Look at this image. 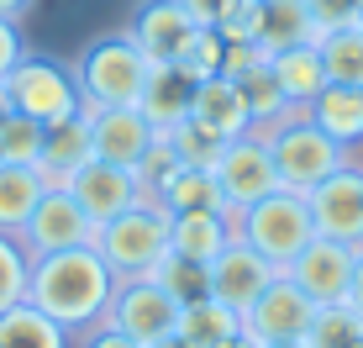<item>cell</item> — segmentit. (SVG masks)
I'll use <instances>...</instances> for the list:
<instances>
[{
	"label": "cell",
	"mask_w": 363,
	"mask_h": 348,
	"mask_svg": "<svg viewBox=\"0 0 363 348\" xmlns=\"http://www.w3.org/2000/svg\"><path fill=\"white\" fill-rule=\"evenodd\" d=\"M216 190L227 206H253L264 201L269 190H279V169H274V153H269V138H258V132H242V138H232L221 148L216 158Z\"/></svg>",
	"instance_id": "7"
},
{
	"label": "cell",
	"mask_w": 363,
	"mask_h": 348,
	"mask_svg": "<svg viewBox=\"0 0 363 348\" xmlns=\"http://www.w3.org/2000/svg\"><path fill=\"white\" fill-rule=\"evenodd\" d=\"M6 111H11V106H6V90H0V116H6Z\"/></svg>",
	"instance_id": "47"
},
{
	"label": "cell",
	"mask_w": 363,
	"mask_h": 348,
	"mask_svg": "<svg viewBox=\"0 0 363 348\" xmlns=\"http://www.w3.org/2000/svg\"><path fill=\"white\" fill-rule=\"evenodd\" d=\"M306 201H311L316 238H332V243H347V248L363 243V169L342 164L316 190H306Z\"/></svg>",
	"instance_id": "11"
},
{
	"label": "cell",
	"mask_w": 363,
	"mask_h": 348,
	"mask_svg": "<svg viewBox=\"0 0 363 348\" xmlns=\"http://www.w3.org/2000/svg\"><path fill=\"white\" fill-rule=\"evenodd\" d=\"M253 254H264L274 269H290V259L316 238V222H311V201L300 190H269L264 201H253L242 211V232H237Z\"/></svg>",
	"instance_id": "4"
},
{
	"label": "cell",
	"mask_w": 363,
	"mask_h": 348,
	"mask_svg": "<svg viewBox=\"0 0 363 348\" xmlns=\"http://www.w3.org/2000/svg\"><path fill=\"white\" fill-rule=\"evenodd\" d=\"M27 6H32V0H0V16H6V21H21V16H27Z\"/></svg>",
	"instance_id": "43"
},
{
	"label": "cell",
	"mask_w": 363,
	"mask_h": 348,
	"mask_svg": "<svg viewBox=\"0 0 363 348\" xmlns=\"http://www.w3.org/2000/svg\"><path fill=\"white\" fill-rule=\"evenodd\" d=\"M353 259H358V248L332 243V238H311V243L290 259V269H284V275H290L316 306H332V301H347V285H353Z\"/></svg>",
	"instance_id": "12"
},
{
	"label": "cell",
	"mask_w": 363,
	"mask_h": 348,
	"mask_svg": "<svg viewBox=\"0 0 363 348\" xmlns=\"http://www.w3.org/2000/svg\"><path fill=\"white\" fill-rule=\"evenodd\" d=\"M347 306L363 312V243H358V259H353V285H347Z\"/></svg>",
	"instance_id": "42"
},
{
	"label": "cell",
	"mask_w": 363,
	"mask_h": 348,
	"mask_svg": "<svg viewBox=\"0 0 363 348\" xmlns=\"http://www.w3.org/2000/svg\"><path fill=\"white\" fill-rule=\"evenodd\" d=\"M216 348H264V343H258L253 332L242 327V332H232V338H227V343H216Z\"/></svg>",
	"instance_id": "44"
},
{
	"label": "cell",
	"mask_w": 363,
	"mask_h": 348,
	"mask_svg": "<svg viewBox=\"0 0 363 348\" xmlns=\"http://www.w3.org/2000/svg\"><path fill=\"white\" fill-rule=\"evenodd\" d=\"M358 27H363V16H358Z\"/></svg>",
	"instance_id": "48"
},
{
	"label": "cell",
	"mask_w": 363,
	"mask_h": 348,
	"mask_svg": "<svg viewBox=\"0 0 363 348\" xmlns=\"http://www.w3.org/2000/svg\"><path fill=\"white\" fill-rule=\"evenodd\" d=\"M190 106H195V80L179 64H153V69H147V85H143L137 111L147 116V127H153V132L179 127V121L190 116Z\"/></svg>",
	"instance_id": "17"
},
{
	"label": "cell",
	"mask_w": 363,
	"mask_h": 348,
	"mask_svg": "<svg viewBox=\"0 0 363 348\" xmlns=\"http://www.w3.org/2000/svg\"><path fill=\"white\" fill-rule=\"evenodd\" d=\"M164 138L174 143V153H179V164H184V169H216L221 148L232 143V138H221L216 127H206V121H195V116H184L179 127H169Z\"/></svg>",
	"instance_id": "31"
},
{
	"label": "cell",
	"mask_w": 363,
	"mask_h": 348,
	"mask_svg": "<svg viewBox=\"0 0 363 348\" xmlns=\"http://www.w3.org/2000/svg\"><path fill=\"white\" fill-rule=\"evenodd\" d=\"M195 21L179 0H143V6L127 16V37L147 53V64H174L179 48L190 43Z\"/></svg>",
	"instance_id": "15"
},
{
	"label": "cell",
	"mask_w": 363,
	"mask_h": 348,
	"mask_svg": "<svg viewBox=\"0 0 363 348\" xmlns=\"http://www.w3.org/2000/svg\"><path fill=\"white\" fill-rule=\"evenodd\" d=\"M269 69H274V80H279L284 101H290L295 111H306L321 90H327V64H321L316 43H295V48H279V53H269Z\"/></svg>",
	"instance_id": "22"
},
{
	"label": "cell",
	"mask_w": 363,
	"mask_h": 348,
	"mask_svg": "<svg viewBox=\"0 0 363 348\" xmlns=\"http://www.w3.org/2000/svg\"><path fill=\"white\" fill-rule=\"evenodd\" d=\"M95 158V143H90V116H64L48 127L43 138V158H37V174H43V185H69L74 169H84Z\"/></svg>",
	"instance_id": "19"
},
{
	"label": "cell",
	"mask_w": 363,
	"mask_h": 348,
	"mask_svg": "<svg viewBox=\"0 0 363 348\" xmlns=\"http://www.w3.org/2000/svg\"><path fill=\"white\" fill-rule=\"evenodd\" d=\"M95 254L106 259V269L116 280H147L158 269V259L169 254V211L143 195L127 211H116L111 222L95 227Z\"/></svg>",
	"instance_id": "3"
},
{
	"label": "cell",
	"mask_w": 363,
	"mask_h": 348,
	"mask_svg": "<svg viewBox=\"0 0 363 348\" xmlns=\"http://www.w3.org/2000/svg\"><path fill=\"white\" fill-rule=\"evenodd\" d=\"M27 275H32V254L21 248V238L0 232V312L27 301Z\"/></svg>",
	"instance_id": "35"
},
{
	"label": "cell",
	"mask_w": 363,
	"mask_h": 348,
	"mask_svg": "<svg viewBox=\"0 0 363 348\" xmlns=\"http://www.w3.org/2000/svg\"><path fill=\"white\" fill-rule=\"evenodd\" d=\"M221 58H227V43H221V32H216V27H195L190 43L179 48V58H174V64H179V69L200 85V80H216V74H221Z\"/></svg>",
	"instance_id": "34"
},
{
	"label": "cell",
	"mask_w": 363,
	"mask_h": 348,
	"mask_svg": "<svg viewBox=\"0 0 363 348\" xmlns=\"http://www.w3.org/2000/svg\"><path fill=\"white\" fill-rule=\"evenodd\" d=\"M253 43L264 48V53H279V48H295V43H316L311 6H306V0H258Z\"/></svg>",
	"instance_id": "23"
},
{
	"label": "cell",
	"mask_w": 363,
	"mask_h": 348,
	"mask_svg": "<svg viewBox=\"0 0 363 348\" xmlns=\"http://www.w3.org/2000/svg\"><path fill=\"white\" fill-rule=\"evenodd\" d=\"M264 348H306V343H264Z\"/></svg>",
	"instance_id": "46"
},
{
	"label": "cell",
	"mask_w": 363,
	"mask_h": 348,
	"mask_svg": "<svg viewBox=\"0 0 363 348\" xmlns=\"http://www.w3.org/2000/svg\"><path fill=\"white\" fill-rule=\"evenodd\" d=\"M153 201L164 206L169 217H179V211H221V206H227L211 169H174L169 180L153 190Z\"/></svg>",
	"instance_id": "27"
},
{
	"label": "cell",
	"mask_w": 363,
	"mask_h": 348,
	"mask_svg": "<svg viewBox=\"0 0 363 348\" xmlns=\"http://www.w3.org/2000/svg\"><path fill=\"white\" fill-rule=\"evenodd\" d=\"M174 169H184V164H179V153H174V143L164 138V132H153L147 153L137 158V169H132V174H137V185H143V195H153V190H158V185L169 180Z\"/></svg>",
	"instance_id": "36"
},
{
	"label": "cell",
	"mask_w": 363,
	"mask_h": 348,
	"mask_svg": "<svg viewBox=\"0 0 363 348\" xmlns=\"http://www.w3.org/2000/svg\"><path fill=\"white\" fill-rule=\"evenodd\" d=\"M358 6H363V0H358Z\"/></svg>",
	"instance_id": "49"
},
{
	"label": "cell",
	"mask_w": 363,
	"mask_h": 348,
	"mask_svg": "<svg viewBox=\"0 0 363 348\" xmlns=\"http://www.w3.org/2000/svg\"><path fill=\"white\" fill-rule=\"evenodd\" d=\"M0 90H6L11 111L43 121V127L84 111L79 85H74V64H58V58H48V53H21V64L0 80Z\"/></svg>",
	"instance_id": "5"
},
{
	"label": "cell",
	"mask_w": 363,
	"mask_h": 348,
	"mask_svg": "<svg viewBox=\"0 0 363 348\" xmlns=\"http://www.w3.org/2000/svg\"><path fill=\"white\" fill-rule=\"evenodd\" d=\"M90 116V143H95V158L106 164H121V169H137V158L147 153L153 143V127L137 106H100V111H84Z\"/></svg>",
	"instance_id": "16"
},
{
	"label": "cell",
	"mask_w": 363,
	"mask_h": 348,
	"mask_svg": "<svg viewBox=\"0 0 363 348\" xmlns=\"http://www.w3.org/2000/svg\"><path fill=\"white\" fill-rule=\"evenodd\" d=\"M227 243H237L227 227V211H179V217H169V254L179 259L211 264Z\"/></svg>",
	"instance_id": "21"
},
{
	"label": "cell",
	"mask_w": 363,
	"mask_h": 348,
	"mask_svg": "<svg viewBox=\"0 0 363 348\" xmlns=\"http://www.w3.org/2000/svg\"><path fill=\"white\" fill-rule=\"evenodd\" d=\"M147 280H158L179 306H184V301H200V295H211L206 264H195V259H179V254H164V259H158V269H153Z\"/></svg>",
	"instance_id": "33"
},
{
	"label": "cell",
	"mask_w": 363,
	"mask_h": 348,
	"mask_svg": "<svg viewBox=\"0 0 363 348\" xmlns=\"http://www.w3.org/2000/svg\"><path fill=\"white\" fill-rule=\"evenodd\" d=\"M43 138H48L43 121L21 116V111H6V116H0V164L37 169V158H43Z\"/></svg>",
	"instance_id": "32"
},
{
	"label": "cell",
	"mask_w": 363,
	"mask_h": 348,
	"mask_svg": "<svg viewBox=\"0 0 363 348\" xmlns=\"http://www.w3.org/2000/svg\"><path fill=\"white\" fill-rule=\"evenodd\" d=\"M179 6L190 11V21H195V27H216V21L237 6V0H179Z\"/></svg>",
	"instance_id": "41"
},
{
	"label": "cell",
	"mask_w": 363,
	"mask_h": 348,
	"mask_svg": "<svg viewBox=\"0 0 363 348\" xmlns=\"http://www.w3.org/2000/svg\"><path fill=\"white\" fill-rule=\"evenodd\" d=\"M306 121L321 127L347 158H353V148H363V90L358 85H327V90L306 106Z\"/></svg>",
	"instance_id": "18"
},
{
	"label": "cell",
	"mask_w": 363,
	"mask_h": 348,
	"mask_svg": "<svg viewBox=\"0 0 363 348\" xmlns=\"http://www.w3.org/2000/svg\"><path fill=\"white\" fill-rule=\"evenodd\" d=\"M74 348H143V343H137V338H127L121 327H111V322H100V327L79 332V338H74Z\"/></svg>",
	"instance_id": "40"
},
{
	"label": "cell",
	"mask_w": 363,
	"mask_h": 348,
	"mask_svg": "<svg viewBox=\"0 0 363 348\" xmlns=\"http://www.w3.org/2000/svg\"><path fill=\"white\" fill-rule=\"evenodd\" d=\"M106 322L137 343H158V338H174V327H179V301L158 280H116Z\"/></svg>",
	"instance_id": "9"
},
{
	"label": "cell",
	"mask_w": 363,
	"mask_h": 348,
	"mask_svg": "<svg viewBox=\"0 0 363 348\" xmlns=\"http://www.w3.org/2000/svg\"><path fill=\"white\" fill-rule=\"evenodd\" d=\"M16 238H21V248H27L32 259H43V254H64V248L95 243V222L79 211V201H74L64 185H48L43 201L32 206L27 227H21Z\"/></svg>",
	"instance_id": "8"
},
{
	"label": "cell",
	"mask_w": 363,
	"mask_h": 348,
	"mask_svg": "<svg viewBox=\"0 0 363 348\" xmlns=\"http://www.w3.org/2000/svg\"><path fill=\"white\" fill-rule=\"evenodd\" d=\"M311 6V21H316V32H332V27H353L363 16L358 0H306Z\"/></svg>",
	"instance_id": "38"
},
{
	"label": "cell",
	"mask_w": 363,
	"mask_h": 348,
	"mask_svg": "<svg viewBox=\"0 0 363 348\" xmlns=\"http://www.w3.org/2000/svg\"><path fill=\"white\" fill-rule=\"evenodd\" d=\"M190 116L206 121V127H216L221 138H242V132H253V121H247V106H242V90H237L227 74H216V80H200V85H195Z\"/></svg>",
	"instance_id": "24"
},
{
	"label": "cell",
	"mask_w": 363,
	"mask_h": 348,
	"mask_svg": "<svg viewBox=\"0 0 363 348\" xmlns=\"http://www.w3.org/2000/svg\"><path fill=\"white\" fill-rule=\"evenodd\" d=\"M237 90H242V106H247V121H253V132L258 138H269L274 127H284L290 116H300V111L284 101V90H279V80H274V69H269V53L258 58V64H247L242 74H237Z\"/></svg>",
	"instance_id": "20"
},
{
	"label": "cell",
	"mask_w": 363,
	"mask_h": 348,
	"mask_svg": "<svg viewBox=\"0 0 363 348\" xmlns=\"http://www.w3.org/2000/svg\"><path fill=\"white\" fill-rule=\"evenodd\" d=\"M64 190L79 201V211L95 222V227H100V222H111L116 211H127L132 201H143V185H137V174L121 169V164H106V158H90L84 169H74Z\"/></svg>",
	"instance_id": "14"
},
{
	"label": "cell",
	"mask_w": 363,
	"mask_h": 348,
	"mask_svg": "<svg viewBox=\"0 0 363 348\" xmlns=\"http://www.w3.org/2000/svg\"><path fill=\"white\" fill-rule=\"evenodd\" d=\"M232 332H242V317H237L232 306H221L216 295H200V301L179 306V327H174V338H184L190 348H216V343H227Z\"/></svg>",
	"instance_id": "25"
},
{
	"label": "cell",
	"mask_w": 363,
	"mask_h": 348,
	"mask_svg": "<svg viewBox=\"0 0 363 348\" xmlns=\"http://www.w3.org/2000/svg\"><path fill=\"white\" fill-rule=\"evenodd\" d=\"M269 153H274V169H279V185H284V190H300V195L316 190L327 174H337L347 164V153L321 127H311L306 111L269 132Z\"/></svg>",
	"instance_id": "6"
},
{
	"label": "cell",
	"mask_w": 363,
	"mask_h": 348,
	"mask_svg": "<svg viewBox=\"0 0 363 348\" xmlns=\"http://www.w3.org/2000/svg\"><path fill=\"white\" fill-rule=\"evenodd\" d=\"M43 174L27 169V164H0V232H11L16 238L21 227H27L32 206L43 201Z\"/></svg>",
	"instance_id": "28"
},
{
	"label": "cell",
	"mask_w": 363,
	"mask_h": 348,
	"mask_svg": "<svg viewBox=\"0 0 363 348\" xmlns=\"http://www.w3.org/2000/svg\"><path fill=\"white\" fill-rule=\"evenodd\" d=\"M21 53H27V37H21V21H6V16H0V80H6V74L21 64Z\"/></svg>",
	"instance_id": "39"
},
{
	"label": "cell",
	"mask_w": 363,
	"mask_h": 348,
	"mask_svg": "<svg viewBox=\"0 0 363 348\" xmlns=\"http://www.w3.org/2000/svg\"><path fill=\"white\" fill-rule=\"evenodd\" d=\"M147 53L121 32H100L95 43L79 48L74 58V85H79V101L84 111H100V106H137L143 101V85H147Z\"/></svg>",
	"instance_id": "2"
},
{
	"label": "cell",
	"mask_w": 363,
	"mask_h": 348,
	"mask_svg": "<svg viewBox=\"0 0 363 348\" xmlns=\"http://www.w3.org/2000/svg\"><path fill=\"white\" fill-rule=\"evenodd\" d=\"M206 275H211V295L242 317L247 306H253L258 295L274 285V275H279V269H274L264 254H253V248L237 238V243H227V248H221V254L206 264Z\"/></svg>",
	"instance_id": "13"
},
{
	"label": "cell",
	"mask_w": 363,
	"mask_h": 348,
	"mask_svg": "<svg viewBox=\"0 0 363 348\" xmlns=\"http://www.w3.org/2000/svg\"><path fill=\"white\" fill-rule=\"evenodd\" d=\"M111 295H116V275H111L106 259L95 254V243L32 259L27 301H32L43 317H53L69 338H79V332H90V327L106 322Z\"/></svg>",
	"instance_id": "1"
},
{
	"label": "cell",
	"mask_w": 363,
	"mask_h": 348,
	"mask_svg": "<svg viewBox=\"0 0 363 348\" xmlns=\"http://www.w3.org/2000/svg\"><path fill=\"white\" fill-rule=\"evenodd\" d=\"M311 322H316V301L290 275H274V285L242 312V327L258 343H306Z\"/></svg>",
	"instance_id": "10"
},
{
	"label": "cell",
	"mask_w": 363,
	"mask_h": 348,
	"mask_svg": "<svg viewBox=\"0 0 363 348\" xmlns=\"http://www.w3.org/2000/svg\"><path fill=\"white\" fill-rule=\"evenodd\" d=\"M316 53L327 64V85H358L363 90V27H332L316 32Z\"/></svg>",
	"instance_id": "29"
},
{
	"label": "cell",
	"mask_w": 363,
	"mask_h": 348,
	"mask_svg": "<svg viewBox=\"0 0 363 348\" xmlns=\"http://www.w3.org/2000/svg\"><path fill=\"white\" fill-rule=\"evenodd\" d=\"M0 348H74V338L32 301H16L11 312H0Z\"/></svg>",
	"instance_id": "26"
},
{
	"label": "cell",
	"mask_w": 363,
	"mask_h": 348,
	"mask_svg": "<svg viewBox=\"0 0 363 348\" xmlns=\"http://www.w3.org/2000/svg\"><path fill=\"white\" fill-rule=\"evenodd\" d=\"M216 32H221V43H253V32H258V0H237L227 16L216 21Z\"/></svg>",
	"instance_id": "37"
},
{
	"label": "cell",
	"mask_w": 363,
	"mask_h": 348,
	"mask_svg": "<svg viewBox=\"0 0 363 348\" xmlns=\"http://www.w3.org/2000/svg\"><path fill=\"white\" fill-rule=\"evenodd\" d=\"M306 348H363V312H353L347 301L316 306V322L306 332Z\"/></svg>",
	"instance_id": "30"
},
{
	"label": "cell",
	"mask_w": 363,
	"mask_h": 348,
	"mask_svg": "<svg viewBox=\"0 0 363 348\" xmlns=\"http://www.w3.org/2000/svg\"><path fill=\"white\" fill-rule=\"evenodd\" d=\"M143 348H190L184 338H158V343H143Z\"/></svg>",
	"instance_id": "45"
}]
</instances>
